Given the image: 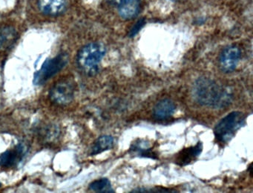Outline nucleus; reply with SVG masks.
<instances>
[{"label": "nucleus", "mask_w": 253, "mask_h": 193, "mask_svg": "<svg viewBox=\"0 0 253 193\" xmlns=\"http://www.w3.org/2000/svg\"><path fill=\"white\" fill-rule=\"evenodd\" d=\"M27 152V148L24 144H17L14 148L6 150L5 152L0 154V166L11 168L17 166Z\"/></svg>", "instance_id": "0eeeda50"}, {"label": "nucleus", "mask_w": 253, "mask_h": 193, "mask_svg": "<svg viewBox=\"0 0 253 193\" xmlns=\"http://www.w3.org/2000/svg\"><path fill=\"white\" fill-rule=\"evenodd\" d=\"M140 8V0H124L118 5V13L122 19L128 20L136 17Z\"/></svg>", "instance_id": "9b49d317"}, {"label": "nucleus", "mask_w": 253, "mask_h": 193, "mask_svg": "<svg viewBox=\"0 0 253 193\" xmlns=\"http://www.w3.org/2000/svg\"><path fill=\"white\" fill-rule=\"evenodd\" d=\"M114 144H115V141H114L113 137L111 135L100 136L94 141V144L91 146L90 154L96 155V154H100L103 151L111 149L113 148Z\"/></svg>", "instance_id": "ddd939ff"}, {"label": "nucleus", "mask_w": 253, "mask_h": 193, "mask_svg": "<svg viewBox=\"0 0 253 193\" xmlns=\"http://www.w3.org/2000/svg\"><path fill=\"white\" fill-rule=\"evenodd\" d=\"M145 25L144 19H141L139 20L134 26L131 28V31H130L129 34H128V37H133L140 31V30L143 28V25Z\"/></svg>", "instance_id": "f3484780"}, {"label": "nucleus", "mask_w": 253, "mask_h": 193, "mask_svg": "<svg viewBox=\"0 0 253 193\" xmlns=\"http://www.w3.org/2000/svg\"><path fill=\"white\" fill-rule=\"evenodd\" d=\"M90 190L99 193H115V191L108 178H103L96 180L90 184L88 187Z\"/></svg>", "instance_id": "2eb2a0df"}, {"label": "nucleus", "mask_w": 253, "mask_h": 193, "mask_svg": "<svg viewBox=\"0 0 253 193\" xmlns=\"http://www.w3.org/2000/svg\"><path fill=\"white\" fill-rule=\"evenodd\" d=\"M17 39V32L11 25L0 27V50H6L13 46Z\"/></svg>", "instance_id": "f8f14e48"}, {"label": "nucleus", "mask_w": 253, "mask_h": 193, "mask_svg": "<svg viewBox=\"0 0 253 193\" xmlns=\"http://www.w3.org/2000/svg\"><path fill=\"white\" fill-rule=\"evenodd\" d=\"M130 151L133 153H137V154L142 156V157L157 158L156 154H155L152 151V148L145 141H135V142L133 143L132 145H131V148H130Z\"/></svg>", "instance_id": "4468645a"}, {"label": "nucleus", "mask_w": 253, "mask_h": 193, "mask_svg": "<svg viewBox=\"0 0 253 193\" xmlns=\"http://www.w3.org/2000/svg\"><path fill=\"white\" fill-rule=\"evenodd\" d=\"M69 62L67 53H61L55 57L47 59L34 77V84L42 86L65 68Z\"/></svg>", "instance_id": "20e7f679"}, {"label": "nucleus", "mask_w": 253, "mask_h": 193, "mask_svg": "<svg viewBox=\"0 0 253 193\" xmlns=\"http://www.w3.org/2000/svg\"><path fill=\"white\" fill-rule=\"evenodd\" d=\"M108 2L110 3L111 4H113V5H119L121 2H122L124 0H106Z\"/></svg>", "instance_id": "a211bd4d"}, {"label": "nucleus", "mask_w": 253, "mask_h": 193, "mask_svg": "<svg viewBox=\"0 0 253 193\" xmlns=\"http://www.w3.org/2000/svg\"><path fill=\"white\" fill-rule=\"evenodd\" d=\"M241 57V49L238 46L235 45L226 46L219 56V63L222 71L225 73L232 72L238 66Z\"/></svg>", "instance_id": "423d86ee"}, {"label": "nucleus", "mask_w": 253, "mask_h": 193, "mask_svg": "<svg viewBox=\"0 0 253 193\" xmlns=\"http://www.w3.org/2000/svg\"><path fill=\"white\" fill-rule=\"evenodd\" d=\"M0 186H1V184H0Z\"/></svg>", "instance_id": "6ab92c4d"}, {"label": "nucleus", "mask_w": 253, "mask_h": 193, "mask_svg": "<svg viewBox=\"0 0 253 193\" xmlns=\"http://www.w3.org/2000/svg\"><path fill=\"white\" fill-rule=\"evenodd\" d=\"M75 87L69 80H62L56 83L49 92L50 99L58 105H67L74 99Z\"/></svg>", "instance_id": "39448f33"}, {"label": "nucleus", "mask_w": 253, "mask_h": 193, "mask_svg": "<svg viewBox=\"0 0 253 193\" xmlns=\"http://www.w3.org/2000/svg\"><path fill=\"white\" fill-rule=\"evenodd\" d=\"M192 94L198 103L212 108H226L233 97L229 88L207 77H201L195 82Z\"/></svg>", "instance_id": "f257e3e1"}, {"label": "nucleus", "mask_w": 253, "mask_h": 193, "mask_svg": "<svg viewBox=\"0 0 253 193\" xmlns=\"http://www.w3.org/2000/svg\"><path fill=\"white\" fill-rule=\"evenodd\" d=\"M176 105L171 99H163L158 101L153 108V115L158 120H165L174 114Z\"/></svg>", "instance_id": "9d476101"}, {"label": "nucleus", "mask_w": 253, "mask_h": 193, "mask_svg": "<svg viewBox=\"0 0 253 193\" xmlns=\"http://www.w3.org/2000/svg\"><path fill=\"white\" fill-rule=\"evenodd\" d=\"M106 53V46L102 43L94 42L80 49L77 56L78 67L88 76L98 72L99 65Z\"/></svg>", "instance_id": "f03ea898"}, {"label": "nucleus", "mask_w": 253, "mask_h": 193, "mask_svg": "<svg viewBox=\"0 0 253 193\" xmlns=\"http://www.w3.org/2000/svg\"><path fill=\"white\" fill-rule=\"evenodd\" d=\"M67 5L66 0H38V7L43 14L56 16L62 14Z\"/></svg>", "instance_id": "1a4fd4ad"}, {"label": "nucleus", "mask_w": 253, "mask_h": 193, "mask_svg": "<svg viewBox=\"0 0 253 193\" xmlns=\"http://www.w3.org/2000/svg\"><path fill=\"white\" fill-rule=\"evenodd\" d=\"M131 193H177L175 190H170L168 189L158 188V187H153V188H139L132 190Z\"/></svg>", "instance_id": "dca6fc26"}, {"label": "nucleus", "mask_w": 253, "mask_h": 193, "mask_svg": "<svg viewBox=\"0 0 253 193\" xmlns=\"http://www.w3.org/2000/svg\"><path fill=\"white\" fill-rule=\"evenodd\" d=\"M203 150V144L199 141L193 146L187 147L182 149L176 156L175 163L180 166L190 164L198 158Z\"/></svg>", "instance_id": "6e6552de"}, {"label": "nucleus", "mask_w": 253, "mask_h": 193, "mask_svg": "<svg viewBox=\"0 0 253 193\" xmlns=\"http://www.w3.org/2000/svg\"><path fill=\"white\" fill-rule=\"evenodd\" d=\"M246 116L241 111H232L214 126V135L219 142H229L236 132L245 125Z\"/></svg>", "instance_id": "7ed1b4c3"}]
</instances>
